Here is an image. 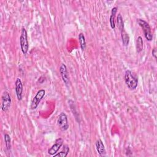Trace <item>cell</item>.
I'll list each match as a JSON object with an SVG mask.
<instances>
[{
  "mask_svg": "<svg viewBox=\"0 0 157 157\" xmlns=\"http://www.w3.org/2000/svg\"><path fill=\"white\" fill-rule=\"evenodd\" d=\"M59 73L62 77V80L65 83L66 85H68L70 83L69 81V74L67 70L66 66L64 64H61L59 67Z\"/></svg>",
  "mask_w": 157,
  "mask_h": 157,
  "instance_id": "8",
  "label": "cell"
},
{
  "mask_svg": "<svg viewBox=\"0 0 157 157\" xmlns=\"http://www.w3.org/2000/svg\"><path fill=\"white\" fill-rule=\"evenodd\" d=\"M117 12V7H114L111 10V15L110 16V25L112 29H115V15Z\"/></svg>",
  "mask_w": 157,
  "mask_h": 157,
  "instance_id": "11",
  "label": "cell"
},
{
  "mask_svg": "<svg viewBox=\"0 0 157 157\" xmlns=\"http://www.w3.org/2000/svg\"><path fill=\"white\" fill-rule=\"evenodd\" d=\"M56 122L59 128L61 131H65L69 128L67 117L64 112H61L59 113L57 118Z\"/></svg>",
  "mask_w": 157,
  "mask_h": 157,
  "instance_id": "4",
  "label": "cell"
},
{
  "mask_svg": "<svg viewBox=\"0 0 157 157\" xmlns=\"http://www.w3.org/2000/svg\"><path fill=\"white\" fill-rule=\"evenodd\" d=\"M121 39H122V42L123 45L124 46H128L129 42V36L128 34L125 31L124 29L121 31Z\"/></svg>",
  "mask_w": 157,
  "mask_h": 157,
  "instance_id": "13",
  "label": "cell"
},
{
  "mask_svg": "<svg viewBox=\"0 0 157 157\" xmlns=\"http://www.w3.org/2000/svg\"><path fill=\"white\" fill-rule=\"evenodd\" d=\"M137 21L139 25L142 29L146 39L148 41H151L153 39V34H152L151 29V28H150L149 24L144 20L140 19V18H138L137 20Z\"/></svg>",
  "mask_w": 157,
  "mask_h": 157,
  "instance_id": "2",
  "label": "cell"
},
{
  "mask_svg": "<svg viewBox=\"0 0 157 157\" xmlns=\"http://www.w3.org/2000/svg\"><path fill=\"white\" fill-rule=\"evenodd\" d=\"M69 151V148L67 145H64L63 150L58 153H56L55 155H54V157H66L67 156L68 153Z\"/></svg>",
  "mask_w": 157,
  "mask_h": 157,
  "instance_id": "12",
  "label": "cell"
},
{
  "mask_svg": "<svg viewBox=\"0 0 157 157\" xmlns=\"http://www.w3.org/2000/svg\"><path fill=\"white\" fill-rule=\"evenodd\" d=\"M78 41L82 50H84L86 48V40L85 36L82 33H80L78 34Z\"/></svg>",
  "mask_w": 157,
  "mask_h": 157,
  "instance_id": "14",
  "label": "cell"
},
{
  "mask_svg": "<svg viewBox=\"0 0 157 157\" xmlns=\"http://www.w3.org/2000/svg\"><path fill=\"white\" fill-rule=\"evenodd\" d=\"M143 40L141 36H139L136 40V50L138 53L140 52L143 49Z\"/></svg>",
  "mask_w": 157,
  "mask_h": 157,
  "instance_id": "16",
  "label": "cell"
},
{
  "mask_svg": "<svg viewBox=\"0 0 157 157\" xmlns=\"http://www.w3.org/2000/svg\"><path fill=\"white\" fill-rule=\"evenodd\" d=\"M117 26L119 29V30L120 31V32L121 31H123L124 29V23H123V18L122 16L120 13L118 14L117 18Z\"/></svg>",
  "mask_w": 157,
  "mask_h": 157,
  "instance_id": "15",
  "label": "cell"
},
{
  "mask_svg": "<svg viewBox=\"0 0 157 157\" xmlns=\"http://www.w3.org/2000/svg\"><path fill=\"white\" fill-rule=\"evenodd\" d=\"M152 56L156 59V48L155 47L152 50Z\"/></svg>",
  "mask_w": 157,
  "mask_h": 157,
  "instance_id": "18",
  "label": "cell"
},
{
  "mask_svg": "<svg viewBox=\"0 0 157 157\" xmlns=\"http://www.w3.org/2000/svg\"><path fill=\"white\" fill-rule=\"evenodd\" d=\"M20 44L21 50L23 53L26 54L28 50L29 44H28V37H27V31L24 27H22L21 28V34L20 37Z\"/></svg>",
  "mask_w": 157,
  "mask_h": 157,
  "instance_id": "3",
  "label": "cell"
},
{
  "mask_svg": "<svg viewBox=\"0 0 157 157\" xmlns=\"http://www.w3.org/2000/svg\"><path fill=\"white\" fill-rule=\"evenodd\" d=\"M95 145H96V150L98 152V153L101 156H104L106 153V151H105V148L102 141L101 139H98L96 141Z\"/></svg>",
  "mask_w": 157,
  "mask_h": 157,
  "instance_id": "10",
  "label": "cell"
},
{
  "mask_svg": "<svg viewBox=\"0 0 157 157\" xmlns=\"http://www.w3.org/2000/svg\"><path fill=\"white\" fill-rule=\"evenodd\" d=\"M4 141H5L6 149L9 151L10 150V148H11V140H10V136L8 134H4Z\"/></svg>",
  "mask_w": 157,
  "mask_h": 157,
  "instance_id": "17",
  "label": "cell"
},
{
  "mask_svg": "<svg viewBox=\"0 0 157 157\" xmlns=\"http://www.w3.org/2000/svg\"><path fill=\"white\" fill-rule=\"evenodd\" d=\"M124 82L128 88L131 90H135L137 86L138 79L129 70H126L125 71Z\"/></svg>",
  "mask_w": 157,
  "mask_h": 157,
  "instance_id": "1",
  "label": "cell"
},
{
  "mask_svg": "<svg viewBox=\"0 0 157 157\" xmlns=\"http://www.w3.org/2000/svg\"><path fill=\"white\" fill-rule=\"evenodd\" d=\"M45 94V90L44 89H40L37 92L36 94L33 98L31 101V109L34 110L37 107L39 104L40 103L42 98L44 97Z\"/></svg>",
  "mask_w": 157,
  "mask_h": 157,
  "instance_id": "5",
  "label": "cell"
},
{
  "mask_svg": "<svg viewBox=\"0 0 157 157\" xmlns=\"http://www.w3.org/2000/svg\"><path fill=\"white\" fill-rule=\"evenodd\" d=\"M15 93L18 101L22 99V93H23V84L21 80L19 78H17L15 83Z\"/></svg>",
  "mask_w": 157,
  "mask_h": 157,
  "instance_id": "9",
  "label": "cell"
},
{
  "mask_svg": "<svg viewBox=\"0 0 157 157\" xmlns=\"http://www.w3.org/2000/svg\"><path fill=\"white\" fill-rule=\"evenodd\" d=\"M63 139L62 138H58L55 140V144L48 150V153L50 155H54L58 153L63 144Z\"/></svg>",
  "mask_w": 157,
  "mask_h": 157,
  "instance_id": "7",
  "label": "cell"
},
{
  "mask_svg": "<svg viewBox=\"0 0 157 157\" xmlns=\"http://www.w3.org/2000/svg\"><path fill=\"white\" fill-rule=\"evenodd\" d=\"M11 98L9 93L7 91H4L2 95V104L1 109L2 111H7L11 104Z\"/></svg>",
  "mask_w": 157,
  "mask_h": 157,
  "instance_id": "6",
  "label": "cell"
}]
</instances>
